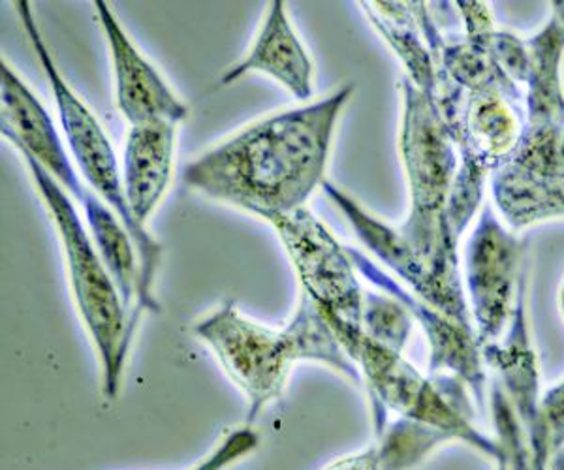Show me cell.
Instances as JSON below:
<instances>
[{
	"instance_id": "obj_1",
	"label": "cell",
	"mask_w": 564,
	"mask_h": 470,
	"mask_svg": "<svg viewBox=\"0 0 564 470\" xmlns=\"http://www.w3.org/2000/svg\"><path fill=\"white\" fill-rule=\"evenodd\" d=\"M352 85L250 124L185 168V185L262 219L294 214L324 183L329 149Z\"/></svg>"
},
{
	"instance_id": "obj_2",
	"label": "cell",
	"mask_w": 564,
	"mask_h": 470,
	"mask_svg": "<svg viewBox=\"0 0 564 470\" xmlns=\"http://www.w3.org/2000/svg\"><path fill=\"white\" fill-rule=\"evenodd\" d=\"M226 373L249 401V424L271 401L281 397L295 361H318L359 384L356 363L348 358L321 307L303 294L300 309L284 328H265L225 303L194 326Z\"/></svg>"
},
{
	"instance_id": "obj_3",
	"label": "cell",
	"mask_w": 564,
	"mask_h": 470,
	"mask_svg": "<svg viewBox=\"0 0 564 470\" xmlns=\"http://www.w3.org/2000/svg\"><path fill=\"white\" fill-rule=\"evenodd\" d=\"M401 90L403 121L399 151L409 183L411 209L399 232L430 267L449 299L468 310L459 265L462 238L454 232L446 211L459 170V151L435 100L423 95L409 78L401 81Z\"/></svg>"
},
{
	"instance_id": "obj_4",
	"label": "cell",
	"mask_w": 564,
	"mask_h": 470,
	"mask_svg": "<svg viewBox=\"0 0 564 470\" xmlns=\"http://www.w3.org/2000/svg\"><path fill=\"white\" fill-rule=\"evenodd\" d=\"M15 12L20 13L21 25L25 29L26 36L31 40L34 53L44 68L50 87H52L53 97L57 102L61 127L65 132L72 156L76 161L77 172L84 177L87 187L93 193H97L116 211L117 217L121 219L124 228L129 230L130 238L134 241L141 271L140 294H138L134 309L129 316L130 334L134 337L143 310L156 313L161 309L153 296L154 278H156V271L161 265V243L145 230V226H141L134 219V215L130 211L129 200L124 196L121 170L117 164L116 151L111 147L108 135L104 132L102 124L98 123L97 117L93 116L87 103L77 97L70 85L66 84L63 74L58 72L52 52L40 34L31 2H26V0L15 2Z\"/></svg>"
},
{
	"instance_id": "obj_5",
	"label": "cell",
	"mask_w": 564,
	"mask_h": 470,
	"mask_svg": "<svg viewBox=\"0 0 564 470\" xmlns=\"http://www.w3.org/2000/svg\"><path fill=\"white\" fill-rule=\"evenodd\" d=\"M322 313L348 358L356 363L361 381H366L377 437L388 427V414L395 413L399 418L444 433L449 440H459L495 463L505 459L497 438L476 429L473 416L459 411L435 381L423 376L401 352L375 341L361 326L347 323L329 310L322 309Z\"/></svg>"
},
{
	"instance_id": "obj_6",
	"label": "cell",
	"mask_w": 564,
	"mask_h": 470,
	"mask_svg": "<svg viewBox=\"0 0 564 470\" xmlns=\"http://www.w3.org/2000/svg\"><path fill=\"white\" fill-rule=\"evenodd\" d=\"M23 159L33 175L34 187L47 207V214L57 226L65 251L72 296L102 365L104 393L108 400H116L132 342L129 310L68 193L39 162L26 155Z\"/></svg>"
},
{
	"instance_id": "obj_7",
	"label": "cell",
	"mask_w": 564,
	"mask_h": 470,
	"mask_svg": "<svg viewBox=\"0 0 564 470\" xmlns=\"http://www.w3.org/2000/svg\"><path fill=\"white\" fill-rule=\"evenodd\" d=\"M525 243L495 211L481 207L463 251V286L480 345L497 342L512 320Z\"/></svg>"
},
{
	"instance_id": "obj_8",
	"label": "cell",
	"mask_w": 564,
	"mask_h": 470,
	"mask_svg": "<svg viewBox=\"0 0 564 470\" xmlns=\"http://www.w3.org/2000/svg\"><path fill=\"white\" fill-rule=\"evenodd\" d=\"M289 252L303 291L321 309L361 326L364 294L347 247L307 207L268 219Z\"/></svg>"
},
{
	"instance_id": "obj_9",
	"label": "cell",
	"mask_w": 564,
	"mask_h": 470,
	"mask_svg": "<svg viewBox=\"0 0 564 470\" xmlns=\"http://www.w3.org/2000/svg\"><path fill=\"white\" fill-rule=\"evenodd\" d=\"M347 247L348 256L361 277L377 286L382 294L395 297L409 309L414 323L420 324L430 342L431 374H448L467 386L476 405H488V371L481 356V345L475 329L465 328L441 310L417 299L403 284L391 277L375 260L364 252Z\"/></svg>"
},
{
	"instance_id": "obj_10",
	"label": "cell",
	"mask_w": 564,
	"mask_h": 470,
	"mask_svg": "<svg viewBox=\"0 0 564 470\" xmlns=\"http://www.w3.org/2000/svg\"><path fill=\"white\" fill-rule=\"evenodd\" d=\"M481 356L486 365L495 373L494 381L499 384L518 416L534 456L539 458L540 463L547 467L552 450L542 418L539 356L532 347L531 326L527 313L525 275L521 278L520 294L507 334L497 342L481 345Z\"/></svg>"
},
{
	"instance_id": "obj_11",
	"label": "cell",
	"mask_w": 564,
	"mask_h": 470,
	"mask_svg": "<svg viewBox=\"0 0 564 470\" xmlns=\"http://www.w3.org/2000/svg\"><path fill=\"white\" fill-rule=\"evenodd\" d=\"M0 102L2 135L20 149L21 155L39 162L74 200L82 204L89 196L90 188L74 168L52 116L7 61H2L0 66Z\"/></svg>"
},
{
	"instance_id": "obj_12",
	"label": "cell",
	"mask_w": 564,
	"mask_h": 470,
	"mask_svg": "<svg viewBox=\"0 0 564 470\" xmlns=\"http://www.w3.org/2000/svg\"><path fill=\"white\" fill-rule=\"evenodd\" d=\"M322 188L332 204L350 222L359 241L369 249L380 264L384 265L391 277L401 281L404 288L414 294L417 299L441 310L465 328L475 329L470 313L457 307L456 303L449 299L448 294L431 275L430 267L423 264L422 258L417 256L416 251L409 245V241L401 236L399 228L382 222L377 215L359 206L352 196L343 193L329 181H324Z\"/></svg>"
},
{
	"instance_id": "obj_13",
	"label": "cell",
	"mask_w": 564,
	"mask_h": 470,
	"mask_svg": "<svg viewBox=\"0 0 564 470\" xmlns=\"http://www.w3.org/2000/svg\"><path fill=\"white\" fill-rule=\"evenodd\" d=\"M93 4L108 40L116 74L117 106L130 127L153 121L174 124L185 121L188 106L177 98L159 70L141 55L108 2L95 0Z\"/></svg>"
},
{
	"instance_id": "obj_14",
	"label": "cell",
	"mask_w": 564,
	"mask_h": 470,
	"mask_svg": "<svg viewBox=\"0 0 564 470\" xmlns=\"http://www.w3.org/2000/svg\"><path fill=\"white\" fill-rule=\"evenodd\" d=\"M177 124L167 121L134 124L127 135L122 183L130 211L145 226L159 207L174 174Z\"/></svg>"
},
{
	"instance_id": "obj_15",
	"label": "cell",
	"mask_w": 564,
	"mask_h": 470,
	"mask_svg": "<svg viewBox=\"0 0 564 470\" xmlns=\"http://www.w3.org/2000/svg\"><path fill=\"white\" fill-rule=\"evenodd\" d=\"M249 72L268 74L297 100L313 97V61L297 39L282 0L271 2L257 42L239 63L228 68L220 85H231Z\"/></svg>"
},
{
	"instance_id": "obj_16",
	"label": "cell",
	"mask_w": 564,
	"mask_h": 470,
	"mask_svg": "<svg viewBox=\"0 0 564 470\" xmlns=\"http://www.w3.org/2000/svg\"><path fill=\"white\" fill-rule=\"evenodd\" d=\"M525 119V108L500 92L468 95L463 132L456 140L459 161L475 162L494 174L512 155Z\"/></svg>"
},
{
	"instance_id": "obj_17",
	"label": "cell",
	"mask_w": 564,
	"mask_h": 470,
	"mask_svg": "<svg viewBox=\"0 0 564 470\" xmlns=\"http://www.w3.org/2000/svg\"><path fill=\"white\" fill-rule=\"evenodd\" d=\"M489 193L500 220L520 232L545 220L564 219V181L547 179L505 162L489 177Z\"/></svg>"
},
{
	"instance_id": "obj_18",
	"label": "cell",
	"mask_w": 564,
	"mask_h": 470,
	"mask_svg": "<svg viewBox=\"0 0 564 470\" xmlns=\"http://www.w3.org/2000/svg\"><path fill=\"white\" fill-rule=\"evenodd\" d=\"M531 76L527 81L525 123L564 124V29L550 18L527 40Z\"/></svg>"
},
{
	"instance_id": "obj_19",
	"label": "cell",
	"mask_w": 564,
	"mask_h": 470,
	"mask_svg": "<svg viewBox=\"0 0 564 470\" xmlns=\"http://www.w3.org/2000/svg\"><path fill=\"white\" fill-rule=\"evenodd\" d=\"M361 10L382 39L393 47L406 70V78L422 90L423 95L436 97L438 68L430 45L417 25L414 2H359Z\"/></svg>"
},
{
	"instance_id": "obj_20",
	"label": "cell",
	"mask_w": 564,
	"mask_h": 470,
	"mask_svg": "<svg viewBox=\"0 0 564 470\" xmlns=\"http://www.w3.org/2000/svg\"><path fill=\"white\" fill-rule=\"evenodd\" d=\"M82 207L89 226L90 239L108 267L109 275L116 281L130 316L140 294L141 283L140 258L134 241L116 211L97 193L90 190Z\"/></svg>"
},
{
	"instance_id": "obj_21",
	"label": "cell",
	"mask_w": 564,
	"mask_h": 470,
	"mask_svg": "<svg viewBox=\"0 0 564 470\" xmlns=\"http://www.w3.org/2000/svg\"><path fill=\"white\" fill-rule=\"evenodd\" d=\"M507 162L547 179L564 181V124H529Z\"/></svg>"
},
{
	"instance_id": "obj_22",
	"label": "cell",
	"mask_w": 564,
	"mask_h": 470,
	"mask_svg": "<svg viewBox=\"0 0 564 470\" xmlns=\"http://www.w3.org/2000/svg\"><path fill=\"white\" fill-rule=\"evenodd\" d=\"M386 470H409L427 458L438 446L449 442L444 433L422 426L411 419L399 418L388 424L386 431L377 437Z\"/></svg>"
},
{
	"instance_id": "obj_23",
	"label": "cell",
	"mask_w": 564,
	"mask_h": 470,
	"mask_svg": "<svg viewBox=\"0 0 564 470\" xmlns=\"http://www.w3.org/2000/svg\"><path fill=\"white\" fill-rule=\"evenodd\" d=\"M361 328L375 341L403 354L406 342L411 339L414 318L403 303L388 294L366 291L364 294V315Z\"/></svg>"
},
{
	"instance_id": "obj_24",
	"label": "cell",
	"mask_w": 564,
	"mask_h": 470,
	"mask_svg": "<svg viewBox=\"0 0 564 470\" xmlns=\"http://www.w3.org/2000/svg\"><path fill=\"white\" fill-rule=\"evenodd\" d=\"M489 408H491V419L497 433L495 438L502 448L505 453L502 461L507 463L508 470H547V467L540 463L539 458L534 456L525 433L518 422V416L495 381L489 387Z\"/></svg>"
},
{
	"instance_id": "obj_25",
	"label": "cell",
	"mask_w": 564,
	"mask_h": 470,
	"mask_svg": "<svg viewBox=\"0 0 564 470\" xmlns=\"http://www.w3.org/2000/svg\"><path fill=\"white\" fill-rule=\"evenodd\" d=\"M473 45L486 50L513 84L527 85L531 76V55H529L527 40H520L508 31L495 29L486 39Z\"/></svg>"
},
{
	"instance_id": "obj_26",
	"label": "cell",
	"mask_w": 564,
	"mask_h": 470,
	"mask_svg": "<svg viewBox=\"0 0 564 470\" xmlns=\"http://www.w3.org/2000/svg\"><path fill=\"white\" fill-rule=\"evenodd\" d=\"M258 442L260 437L252 427H241L230 433L206 459H202L188 470H226L230 464L238 463L257 450Z\"/></svg>"
},
{
	"instance_id": "obj_27",
	"label": "cell",
	"mask_w": 564,
	"mask_h": 470,
	"mask_svg": "<svg viewBox=\"0 0 564 470\" xmlns=\"http://www.w3.org/2000/svg\"><path fill=\"white\" fill-rule=\"evenodd\" d=\"M542 418L553 456L564 446V379L542 393Z\"/></svg>"
},
{
	"instance_id": "obj_28",
	"label": "cell",
	"mask_w": 564,
	"mask_h": 470,
	"mask_svg": "<svg viewBox=\"0 0 564 470\" xmlns=\"http://www.w3.org/2000/svg\"><path fill=\"white\" fill-rule=\"evenodd\" d=\"M324 470H386L384 456H382L379 442H375L366 450L339 459Z\"/></svg>"
},
{
	"instance_id": "obj_29",
	"label": "cell",
	"mask_w": 564,
	"mask_h": 470,
	"mask_svg": "<svg viewBox=\"0 0 564 470\" xmlns=\"http://www.w3.org/2000/svg\"><path fill=\"white\" fill-rule=\"evenodd\" d=\"M547 470H564V446L550 458Z\"/></svg>"
},
{
	"instance_id": "obj_30",
	"label": "cell",
	"mask_w": 564,
	"mask_h": 470,
	"mask_svg": "<svg viewBox=\"0 0 564 470\" xmlns=\"http://www.w3.org/2000/svg\"><path fill=\"white\" fill-rule=\"evenodd\" d=\"M552 18L558 21V25L564 29V0L552 2Z\"/></svg>"
},
{
	"instance_id": "obj_31",
	"label": "cell",
	"mask_w": 564,
	"mask_h": 470,
	"mask_svg": "<svg viewBox=\"0 0 564 470\" xmlns=\"http://www.w3.org/2000/svg\"><path fill=\"white\" fill-rule=\"evenodd\" d=\"M558 309H561V315L564 318V283L561 286V292H558Z\"/></svg>"
},
{
	"instance_id": "obj_32",
	"label": "cell",
	"mask_w": 564,
	"mask_h": 470,
	"mask_svg": "<svg viewBox=\"0 0 564 470\" xmlns=\"http://www.w3.org/2000/svg\"><path fill=\"white\" fill-rule=\"evenodd\" d=\"M495 464H497V470H508L507 463H505V461H499V463Z\"/></svg>"
}]
</instances>
